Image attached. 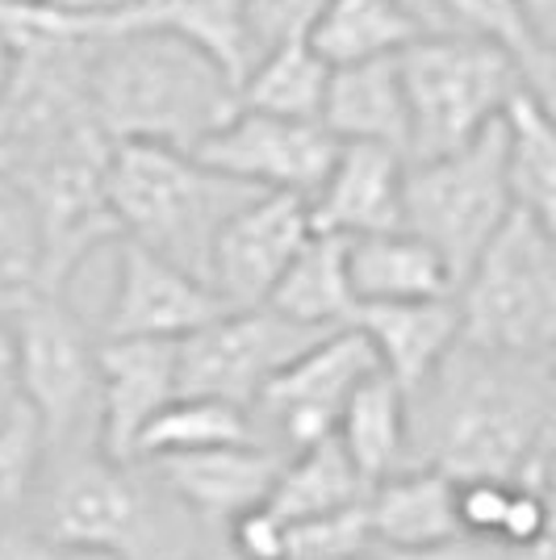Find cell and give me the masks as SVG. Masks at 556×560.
<instances>
[{
  "label": "cell",
  "instance_id": "cell-1",
  "mask_svg": "<svg viewBox=\"0 0 556 560\" xmlns=\"http://www.w3.org/2000/svg\"><path fill=\"white\" fill-rule=\"evenodd\" d=\"M418 465L464 477L544 481L556 444V381L544 360L456 343L427 385L410 394Z\"/></svg>",
  "mask_w": 556,
  "mask_h": 560
},
{
  "label": "cell",
  "instance_id": "cell-2",
  "mask_svg": "<svg viewBox=\"0 0 556 560\" xmlns=\"http://www.w3.org/2000/svg\"><path fill=\"white\" fill-rule=\"evenodd\" d=\"M96 121L114 142L197 151L239 109L231 68L176 30L139 25L89 43Z\"/></svg>",
  "mask_w": 556,
  "mask_h": 560
},
{
  "label": "cell",
  "instance_id": "cell-3",
  "mask_svg": "<svg viewBox=\"0 0 556 560\" xmlns=\"http://www.w3.org/2000/svg\"><path fill=\"white\" fill-rule=\"evenodd\" d=\"M155 481V477H151ZM38 532L114 560H188L197 544L181 539V518L193 514L163 490L147 486L142 465L114 460L101 444L50 452L43 486L34 498Z\"/></svg>",
  "mask_w": 556,
  "mask_h": 560
},
{
  "label": "cell",
  "instance_id": "cell-4",
  "mask_svg": "<svg viewBox=\"0 0 556 560\" xmlns=\"http://www.w3.org/2000/svg\"><path fill=\"white\" fill-rule=\"evenodd\" d=\"M255 192L259 188L209 167L197 151L163 142H114L109 210L121 238H135L206 280L213 238Z\"/></svg>",
  "mask_w": 556,
  "mask_h": 560
},
{
  "label": "cell",
  "instance_id": "cell-5",
  "mask_svg": "<svg viewBox=\"0 0 556 560\" xmlns=\"http://www.w3.org/2000/svg\"><path fill=\"white\" fill-rule=\"evenodd\" d=\"M397 71L410 109V160L461 151L528 93L523 63L468 34H422L397 55Z\"/></svg>",
  "mask_w": 556,
  "mask_h": 560
},
{
  "label": "cell",
  "instance_id": "cell-6",
  "mask_svg": "<svg viewBox=\"0 0 556 560\" xmlns=\"http://www.w3.org/2000/svg\"><path fill=\"white\" fill-rule=\"evenodd\" d=\"M464 343L544 360L556 343V238L514 210L456 284Z\"/></svg>",
  "mask_w": 556,
  "mask_h": 560
},
{
  "label": "cell",
  "instance_id": "cell-7",
  "mask_svg": "<svg viewBox=\"0 0 556 560\" xmlns=\"http://www.w3.org/2000/svg\"><path fill=\"white\" fill-rule=\"evenodd\" d=\"M18 330V397L59 447L101 444V339L68 293L34 289L9 302Z\"/></svg>",
  "mask_w": 556,
  "mask_h": 560
},
{
  "label": "cell",
  "instance_id": "cell-8",
  "mask_svg": "<svg viewBox=\"0 0 556 560\" xmlns=\"http://www.w3.org/2000/svg\"><path fill=\"white\" fill-rule=\"evenodd\" d=\"M514 213L507 155V117L461 151L410 160L406 167V226L440 252L456 284Z\"/></svg>",
  "mask_w": 556,
  "mask_h": 560
},
{
  "label": "cell",
  "instance_id": "cell-9",
  "mask_svg": "<svg viewBox=\"0 0 556 560\" xmlns=\"http://www.w3.org/2000/svg\"><path fill=\"white\" fill-rule=\"evenodd\" d=\"M381 373L369 335L356 327L326 330L302 355H293L255 397L252 415L259 440L277 452H302L339 431L351 394Z\"/></svg>",
  "mask_w": 556,
  "mask_h": 560
},
{
  "label": "cell",
  "instance_id": "cell-10",
  "mask_svg": "<svg viewBox=\"0 0 556 560\" xmlns=\"http://www.w3.org/2000/svg\"><path fill=\"white\" fill-rule=\"evenodd\" d=\"M326 330H310L273 305L227 310L181 339V394L227 397L252 410L259 389Z\"/></svg>",
  "mask_w": 556,
  "mask_h": 560
},
{
  "label": "cell",
  "instance_id": "cell-11",
  "mask_svg": "<svg viewBox=\"0 0 556 560\" xmlns=\"http://www.w3.org/2000/svg\"><path fill=\"white\" fill-rule=\"evenodd\" d=\"M197 155L209 167L227 172L234 180L259 192H293V197H314L323 188L326 172L339 155V139L323 121H302V117H277L259 109H234L213 135H209Z\"/></svg>",
  "mask_w": 556,
  "mask_h": 560
},
{
  "label": "cell",
  "instance_id": "cell-12",
  "mask_svg": "<svg viewBox=\"0 0 556 560\" xmlns=\"http://www.w3.org/2000/svg\"><path fill=\"white\" fill-rule=\"evenodd\" d=\"M231 305L206 277L135 238L114 243V293L101 318L109 339H188Z\"/></svg>",
  "mask_w": 556,
  "mask_h": 560
},
{
  "label": "cell",
  "instance_id": "cell-13",
  "mask_svg": "<svg viewBox=\"0 0 556 560\" xmlns=\"http://www.w3.org/2000/svg\"><path fill=\"white\" fill-rule=\"evenodd\" d=\"M314 213L305 197L293 192H255L247 206L231 213L209 252V284L231 310L268 305L273 289L289 272V264L310 243Z\"/></svg>",
  "mask_w": 556,
  "mask_h": 560
},
{
  "label": "cell",
  "instance_id": "cell-14",
  "mask_svg": "<svg viewBox=\"0 0 556 560\" xmlns=\"http://www.w3.org/2000/svg\"><path fill=\"white\" fill-rule=\"evenodd\" d=\"M163 490L172 493L206 532H227V523L255 511L273 498V486L285 465V452L264 440L252 444H222L201 452H176L139 460Z\"/></svg>",
  "mask_w": 556,
  "mask_h": 560
},
{
  "label": "cell",
  "instance_id": "cell-15",
  "mask_svg": "<svg viewBox=\"0 0 556 560\" xmlns=\"http://www.w3.org/2000/svg\"><path fill=\"white\" fill-rule=\"evenodd\" d=\"M101 447L114 460L139 456L142 431L181 397V339L101 335Z\"/></svg>",
  "mask_w": 556,
  "mask_h": 560
},
{
  "label": "cell",
  "instance_id": "cell-16",
  "mask_svg": "<svg viewBox=\"0 0 556 560\" xmlns=\"http://www.w3.org/2000/svg\"><path fill=\"white\" fill-rule=\"evenodd\" d=\"M406 167L410 155L397 147L339 142L323 188L310 197L314 226L344 238L406 226Z\"/></svg>",
  "mask_w": 556,
  "mask_h": 560
},
{
  "label": "cell",
  "instance_id": "cell-17",
  "mask_svg": "<svg viewBox=\"0 0 556 560\" xmlns=\"http://www.w3.org/2000/svg\"><path fill=\"white\" fill-rule=\"evenodd\" d=\"M351 323L369 335L372 351L381 360V373L394 376L406 389V397L415 394L418 385H427L436 369L452 355V348L464 339L456 293L427 298V302L360 305Z\"/></svg>",
  "mask_w": 556,
  "mask_h": 560
},
{
  "label": "cell",
  "instance_id": "cell-18",
  "mask_svg": "<svg viewBox=\"0 0 556 560\" xmlns=\"http://www.w3.org/2000/svg\"><path fill=\"white\" fill-rule=\"evenodd\" d=\"M348 272L356 302H427L456 293L452 264L410 226L348 238Z\"/></svg>",
  "mask_w": 556,
  "mask_h": 560
},
{
  "label": "cell",
  "instance_id": "cell-19",
  "mask_svg": "<svg viewBox=\"0 0 556 560\" xmlns=\"http://www.w3.org/2000/svg\"><path fill=\"white\" fill-rule=\"evenodd\" d=\"M372 539L381 552L427 548L461 532L456 514V477L436 465H410L377 481L364 498Z\"/></svg>",
  "mask_w": 556,
  "mask_h": 560
},
{
  "label": "cell",
  "instance_id": "cell-20",
  "mask_svg": "<svg viewBox=\"0 0 556 560\" xmlns=\"http://www.w3.org/2000/svg\"><path fill=\"white\" fill-rule=\"evenodd\" d=\"M323 126L339 142H381L410 155V109L397 55L331 71Z\"/></svg>",
  "mask_w": 556,
  "mask_h": 560
},
{
  "label": "cell",
  "instance_id": "cell-21",
  "mask_svg": "<svg viewBox=\"0 0 556 560\" xmlns=\"http://www.w3.org/2000/svg\"><path fill=\"white\" fill-rule=\"evenodd\" d=\"M339 444L348 447L356 468L364 472L369 490L377 481L418 465L410 444V397L390 373H372L339 419Z\"/></svg>",
  "mask_w": 556,
  "mask_h": 560
},
{
  "label": "cell",
  "instance_id": "cell-22",
  "mask_svg": "<svg viewBox=\"0 0 556 560\" xmlns=\"http://www.w3.org/2000/svg\"><path fill=\"white\" fill-rule=\"evenodd\" d=\"M268 305L310 330L351 327L360 302H356L348 272V238L331 231L310 234L302 256L289 264V272L273 289Z\"/></svg>",
  "mask_w": 556,
  "mask_h": 560
},
{
  "label": "cell",
  "instance_id": "cell-23",
  "mask_svg": "<svg viewBox=\"0 0 556 560\" xmlns=\"http://www.w3.org/2000/svg\"><path fill=\"white\" fill-rule=\"evenodd\" d=\"M422 38L410 0H331L310 30V43L331 68L394 59Z\"/></svg>",
  "mask_w": 556,
  "mask_h": 560
},
{
  "label": "cell",
  "instance_id": "cell-24",
  "mask_svg": "<svg viewBox=\"0 0 556 560\" xmlns=\"http://www.w3.org/2000/svg\"><path fill=\"white\" fill-rule=\"evenodd\" d=\"M364 498H369L364 472L356 468L348 447L339 444V435H326L318 444L285 456L268 506L285 523H305V518H323V514L360 506Z\"/></svg>",
  "mask_w": 556,
  "mask_h": 560
},
{
  "label": "cell",
  "instance_id": "cell-25",
  "mask_svg": "<svg viewBox=\"0 0 556 560\" xmlns=\"http://www.w3.org/2000/svg\"><path fill=\"white\" fill-rule=\"evenodd\" d=\"M331 71L335 68L314 50L310 38L277 43V47L259 50L247 75L239 80V105L259 109V114L323 121Z\"/></svg>",
  "mask_w": 556,
  "mask_h": 560
},
{
  "label": "cell",
  "instance_id": "cell-26",
  "mask_svg": "<svg viewBox=\"0 0 556 560\" xmlns=\"http://www.w3.org/2000/svg\"><path fill=\"white\" fill-rule=\"evenodd\" d=\"M507 155L514 210L556 238V117L535 93H519L507 109Z\"/></svg>",
  "mask_w": 556,
  "mask_h": 560
},
{
  "label": "cell",
  "instance_id": "cell-27",
  "mask_svg": "<svg viewBox=\"0 0 556 560\" xmlns=\"http://www.w3.org/2000/svg\"><path fill=\"white\" fill-rule=\"evenodd\" d=\"M252 440H259V431H255V415L247 406L227 401V397L181 394L142 431L135 460H155V456L201 452V447L222 444H252Z\"/></svg>",
  "mask_w": 556,
  "mask_h": 560
},
{
  "label": "cell",
  "instance_id": "cell-28",
  "mask_svg": "<svg viewBox=\"0 0 556 560\" xmlns=\"http://www.w3.org/2000/svg\"><path fill=\"white\" fill-rule=\"evenodd\" d=\"M410 9L422 34H468L510 50L523 63L528 84L544 68V50L535 47L519 0H410Z\"/></svg>",
  "mask_w": 556,
  "mask_h": 560
},
{
  "label": "cell",
  "instance_id": "cell-29",
  "mask_svg": "<svg viewBox=\"0 0 556 560\" xmlns=\"http://www.w3.org/2000/svg\"><path fill=\"white\" fill-rule=\"evenodd\" d=\"M47 280V234L43 213L22 180L0 167V302L43 289Z\"/></svg>",
  "mask_w": 556,
  "mask_h": 560
},
{
  "label": "cell",
  "instance_id": "cell-30",
  "mask_svg": "<svg viewBox=\"0 0 556 560\" xmlns=\"http://www.w3.org/2000/svg\"><path fill=\"white\" fill-rule=\"evenodd\" d=\"M50 460V440L38 415L22 397L13 401L9 419L0 422V532L18 527L43 486V472Z\"/></svg>",
  "mask_w": 556,
  "mask_h": 560
},
{
  "label": "cell",
  "instance_id": "cell-31",
  "mask_svg": "<svg viewBox=\"0 0 556 560\" xmlns=\"http://www.w3.org/2000/svg\"><path fill=\"white\" fill-rule=\"evenodd\" d=\"M289 527H293V560H351L377 548L364 502L323 518L289 523Z\"/></svg>",
  "mask_w": 556,
  "mask_h": 560
},
{
  "label": "cell",
  "instance_id": "cell-32",
  "mask_svg": "<svg viewBox=\"0 0 556 560\" xmlns=\"http://www.w3.org/2000/svg\"><path fill=\"white\" fill-rule=\"evenodd\" d=\"M326 4L331 0H243V22H247L252 55L277 47V43L310 38V30L323 18Z\"/></svg>",
  "mask_w": 556,
  "mask_h": 560
},
{
  "label": "cell",
  "instance_id": "cell-33",
  "mask_svg": "<svg viewBox=\"0 0 556 560\" xmlns=\"http://www.w3.org/2000/svg\"><path fill=\"white\" fill-rule=\"evenodd\" d=\"M227 548L243 560H293V527L268 502L227 523Z\"/></svg>",
  "mask_w": 556,
  "mask_h": 560
},
{
  "label": "cell",
  "instance_id": "cell-34",
  "mask_svg": "<svg viewBox=\"0 0 556 560\" xmlns=\"http://www.w3.org/2000/svg\"><path fill=\"white\" fill-rule=\"evenodd\" d=\"M0 560H114V557H101V552H89V548H71L63 539L43 536L38 527L34 532L9 527V532H0Z\"/></svg>",
  "mask_w": 556,
  "mask_h": 560
},
{
  "label": "cell",
  "instance_id": "cell-35",
  "mask_svg": "<svg viewBox=\"0 0 556 560\" xmlns=\"http://www.w3.org/2000/svg\"><path fill=\"white\" fill-rule=\"evenodd\" d=\"M390 560H514L510 548H502L498 539L486 536H468V532H456L448 539H436L427 548H406V552H385Z\"/></svg>",
  "mask_w": 556,
  "mask_h": 560
},
{
  "label": "cell",
  "instance_id": "cell-36",
  "mask_svg": "<svg viewBox=\"0 0 556 560\" xmlns=\"http://www.w3.org/2000/svg\"><path fill=\"white\" fill-rule=\"evenodd\" d=\"M0 394L18 397V330L9 302H0Z\"/></svg>",
  "mask_w": 556,
  "mask_h": 560
},
{
  "label": "cell",
  "instance_id": "cell-37",
  "mask_svg": "<svg viewBox=\"0 0 556 560\" xmlns=\"http://www.w3.org/2000/svg\"><path fill=\"white\" fill-rule=\"evenodd\" d=\"M523 4V18L532 30L535 47L544 50V59L556 55V0H519Z\"/></svg>",
  "mask_w": 556,
  "mask_h": 560
},
{
  "label": "cell",
  "instance_id": "cell-38",
  "mask_svg": "<svg viewBox=\"0 0 556 560\" xmlns=\"http://www.w3.org/2000/svg\"><path fill=\"white\" fill-rule=\"evenodd\" d=\"M528 93H535V101L556 117V55L544 59V68L532 75V84H528Z\"/></svg>",
  "mask_w": 556,
  "mask_h": 560
},
{
  "label": "cell",
  "instance_id": "cell-39",
  "mask_svg": "<svg viewBox=\"0 0 556 560\" xmlns=\"http://www.w3.org/2000/svg\"><path fill=\"white\" fill-rule=\"evenodd\" d=\"M9 71H13V38H9V30L0 25V93H4V84H9Z\"/></svg>",
  "mask_w": 556,
  "mask_h": 560
},
{
  "label": "cell",
  "instance_id": "cell-40",
  "mask_svg": "<svg viewBox=\"0 0 556 560\" xmlns=\"http://www.w3.org/2000/svg\"><path fill=\"white\" fill-rule=\"evenodd\" d=\"M188 560H243V557H234L231 548H227V539H222V532H218V544H213V548H206V552L197 548Z\"/></svg>",
  "mask_w": 556,
  "mask_h": 560
},
{
  "label": "cell",
  "instance_id": "cell-41",
  "mask_svg": "<svg viewBox=\"0 0 556 560\" xmlns=\"http://www.w3.org/2000/svg\"><path fill=\"white\" fill-rule=\"evenodd\" d=\"M544 481L556 490V444H553V452H548V465H544Z\"/></svg>",
  "mask_w": 556,
  "mask_h": 560
},
{
  "label": "cell",
  "instance_id": "cell-42",
  "mask_svg": "<svg viewBox=\"0 0 556 560\" xmlns=\"http://www.w3.org/2000/svg\"><path fill=\"white\" fill-rule=\"evenodd\" d=\"M13 401H18V397H4V394H0V422L9 419V410H13Z\"/></svg>",
  "mask_w": 556,
  "mask_h": 560
},
{
  "label": "cell",
  "instance_id": "cell-43",
  "mask_svg": "<svg viewBox=\"0 0 556 560\" xmlns=\"http://www.w3.org/2000/svg\"><path fill=\"white\" fill-rule=\"evenodd\" d=\"M22 4H43V0H0V9H22Z\"/></svg>",
  "mask_w": 556,
  "mask_h": 560
},
{
  "label": "cell",
  "instance_id": "cell-44",
  "mask_svg": "<svg viewBox=\"0 0 556 560\" xmlns=\"http://www.w3.org/2000/svg\"><path fill=\"white\" fill-rule=\"evenodd\" d=\"M351 560H390V557H385L381 548H372V552H360V557H351Z\"/></svg>",
  "mask_w": 556,
  "mask_h": 560
},
{
  "label": "cell",
  "instance_id": "cell-45",
  "mask_svg": "<svg viewBox=\"0 0 556 560\" xmlns=\"http://www.w3.org/2000/svg\"><path fill=\"white\" fill-rule=\"evenodd\" d=\"M544 364H548V373H553V381H556V343L548 348V355H544Z\"/></svg>",
  "mask_w": 556,
  "mask_h": 560
}]
</instances>
